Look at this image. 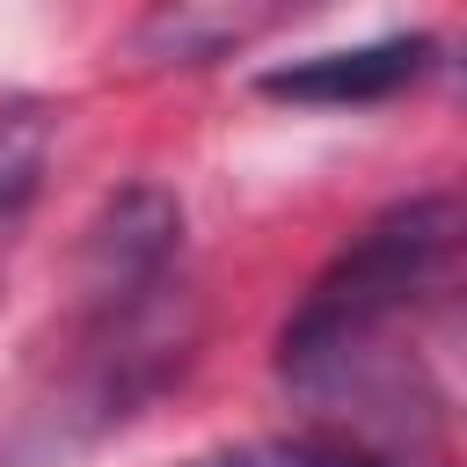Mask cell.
I'll list each match as a JSON object with an SVG mask.
<instances>
[{
	"mask_svg": "<svg viewBox=\"0 0 467 467\" xmlns=\"http://www.w3.org/2000/svg\"><path fill=\"white\" fill-rule=\"evenodd\" d=\"M197 467H379V460H358V452H336V445H306V438H248V445H226Z\"/></svg>",
	"mask_w": 467,
	"mask_h": 467,
	"instance_id": "cell-5",
	"label": "cell"
},
{
	"mask_svg": "<svg viewBox=\"0 0 467 467\" xmlns=\"http://www.w3.org/2000/svg\"><path fill=\"white\" fill-rule=\"evenodd\" d=\"M452 241H460L452 197H409V204L379 212V219L306 285V299L292 306V321H285V336H277V372H285V387L328 401V394L372 358V343L438 292V277H445V263H452Z\"/></svg>",
	"mask_w": 467,
	"mask_h": 467,
	"instance_id": "cell-1",
	"label": "cell"
},
{
	"mask_svg": "<svg viewBox=\"0 0 467 467\" xmlns=\"http://www.w3.org/2000/svg\"><path fill=\"white\" fill-rule=\"evenodd\" d=\"M51 161V117L44 109H7L0 117V234H15V219L29 212L36 182Z\"/></svg>",
	"mask_w": 467,
	"mask_h": 467,
	"instance_id": "cell-3",
	"label": "cell"
},
{
	"mask_svg": "<svg viewBox=\"0 0 467 467\" xmlns=\"http://www.w3.org/2000/svg\"><path fill=\"white\" fill-rule=\"evenodd\" d=\"M431 66V36H379V44H350V51H314L292 66L263 73V95L285 102H379L394 88H409Z\"/></svg>",
	"mask_w": 467,
	"mask_h": 467,
	"instance_id": "cell-2",
	"label": "cell"
},
{
	"mask_svg": "<svg viewBox=\"0 0 467 467\" xmlns=\"http://www.w3.org/2000/svg\"><path fill=\"white\" fill-rule=\"evenodd\" d=\"M0 248H7V234H0Z\"/></svg>",
	"mask_w": 467,
	"mask_h": 467,
	"instance_id": "cell-6",
	"label": "cell"
},
{
	"mask_svg": "<svg viewBox=\"0 0 467 467\" xmlns=\"http://www.w3.org/2000/svg\"><path fill=\"white\" fill-rule=\"evenodd\" d=\"M263 15H226V7H175V15H153L146 22V44H161L168 58H212L219 44H241Z\"/></svg>",
	"mask_w": 467,
	"mask_h": 467,
	"instance_id": "cell-4",
	"label": "cell"
}]
</instances>
